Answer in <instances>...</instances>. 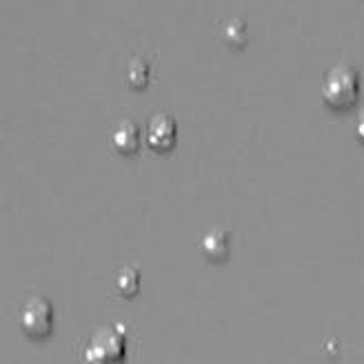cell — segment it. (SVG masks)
<instances>
[{"mask_svg":"<svg viewBox=\"0 0 364 364\" xmlns=\"http://www.w3.org/2000/svg\"><path fill=\"white\" fill-rule=\"evenodd\" d=\"M112 144L120 154H134L138 149V127L129 120H120L112 132Z\"/></svg>","mask_w":364,"mask_h":364,"instance_id":"6","label":"cell"},{"mask_svg":"<svg viewBox=\"0 0 364 364\" xmlns=\"http://www.w3.org/2000/svg\"><path fill=\"white\" fill-rule=\"evenodd\" d=\"M355 134H358V138L364 142V109L358 114V120H355Z\"/></svg>","mask_w":364,"mask_h":364,"instance_id":"10","label":"cell"},{"mask_svg":"<svg viewBox=\"0 0 364 364\" xmlns=\"http://www.w3.org/2000/svg\"><path fill=\"white\" fill-rule=\"evenodd\" d=\"M358 71L349 65H336L322 82V98L331 107H349L358 98Z\"/></svg>","mask_w":364,"mask_h":364,"instance_id":"2","label":"cell"},{"mask_svg":"<svg viewBox=\"0 0 364 364\" xmlns=\"http://www.w3.org/2000/svg\"><path fill=\"white\" fill-rule=\"evenodd\" d=\"M116 287L122 296H134L138 287H140V271L138 267H132V264H124L118 276H116Z\"/></svg>","mask_w":364,"mask_h":364,"instance_id":"7","label":"cell"},{"mask_svg":"<svg viewBox=\"0 0 364 364\" xmlns=\"http://www.w3.org/2000/svg\"><path fill=\"white\" fill-rule=\"evenodd\" d=\"M21 326L31 338H41L51 331V304L45 298H31L21 311Z\"/></svg>","mask_w":364,"mask_h":364,"instance_id":"3","label":"cell"},{"mask_svg":"<svg viewBox=\"0 0 364 364\" xmlns=\"http://www.w3.org/2000/svg\"><path fill=\"white\" fill-rule=\"evenodd\" d=\"M200 249L211 260H225L229 253V233L218 227L209 229L200 240Z\"/></svg>","mask_w":364,"mask_h":364,"instance_id":"5","label":"cell"},{"mask_svg":"<svg viewBox=\"0 0 364 364\" xmlns=\"http://www.w3.org/2000/svg\"><path fill=\"white\" fill-rule=\"evenodd\" d=\"M173 140H176V122H173V118L160 114V116L149 120V127H147L149 147H154L156 151H165V149L171 147Z\"/></svg>","mask_w":364,"mask_h":364,"instance_id":"4","label":"cell"},{"mask_svg":"<svg viewBox=\"0 0 364 364\" xmlns=\"http://www.w3.org/2000/svg\"><path fill=\"white\" fill-rule=\"evenodd\" d=\"M85 364H89V362H85Z\"/></svg>","mask_w":364,"mask_h":364,"instance_id":"11","label":"cell"},{"mask_svg":"<svg viewBox=\"0 0 364 364\" xmlns=\"http://www.w3.org/2000/svg\"><path fill=\"white\" fill-rule=\"evenodd\" d=\"M127 329L124 324H112L102 326L91 336L87 349H85V362L89 364H116L124 355L127 347Z\"/></svg>","mask_w":364,"mask_h":364,"instance_id":"1","label":"cell"},{"mask_svg":"<svg viewBox=\"0 0 364 364\" xmlns=\"http://www.w3.org/2000/svg\"><path fill=\"white\" fill-rule=\"evenodd\" d=\"M149 80V65L140 60V58H134L129 65H127V82L132 87H144Z\"/></svg>","mask_w":364,"mask_h":364,"instance_id":"9","label":"cell"},{"mask_svg":"<svg viewBox=\"0 0 364 364\" xmlns=\"http://www.w3.org/2000/svg\"><path fill=\"white\" fill-rule=\"evenodd\" d=\"M245 31H247V27H245V23L240 21V18H231V21L225 23V27H223V38L233 47H242L245 41H247Z\"/></svg>","mask_w":364,"mask_h":364,"instance_id":"8","label":"cell"}]
</instances>
